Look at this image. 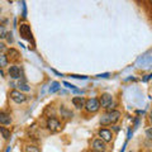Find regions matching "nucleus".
I'll use <instances>...</instances> for the list:
<instances>
[{
  "label": "nucleus",
  "instance_id": "1",
  "mask_svg": "<svg viewBox=\"0 0 152 152\" xmlns=\"http://www.w3.org/2000/svg\"><path fill=\"white\" fill-rule=\"evenodd\" d=\"M121 118V113L118 110H113V112H109L107 114H104L100 119V123L103 126H110V124H114L119 121Z\"/></svg>",
  "mask_w": 152,
  "mask_h": 152
},
{
  "label": "nucleus",
  "instance_id": "2",
  "mask_svg": "<svg viewBox=\"0 0 152 152\" xmlns=\"http://www.w3.org/2000/svg\"><path fill=\"white\" fill-rule=\"evenodd\" d=\"M85 108H86V110L90 112V113H95L99 110V108H100V104H99V100L95 98H91V99H88L86 102H85Z\"/></svg>",
  "mask_w": 152,
  "mask_h": 152
},
{
  "label": "nucleus",
  "instance_id": "3",
  "mask_svg": "<svg viewBox=\"0 0 152 152\" xmlns=\"http://www.w3.org/2000/svg\"><path fill=\"white\" fill-rule=\"evenodd\" d=\"M19 33H20V37L24 38L27 41H32L33 42V36H32V31H31V27L28 24H20L19 27Z\"/></svg>",
  "mask_w": 152,
  "mask_h": 152
},
{
  "label": "nucleus",
  "instance_id": "4",
  "mask_svg": "<svg viewBox=\"0 0 152 152\" xmlns=\"http://www.w3.org/2000/svg\"><path fill=\"white\" fill-rule=\"evenodd\" d=\"M99 104H100V107H103V108H110L113 104V96L108 93L103 94L100 96V100H99Z\"/></svg>",
  "mask_w": 152,
  "mask_h": 152
},
{
  "label": "nucleus",
  "instance_id": "5",
  "mask_svg": "<svg viewBox=\"0 0 152 152\" xmlns=\"http://www.w3.org/2000/svg\"><path fill=\"white\" fill-rule=\"evenodd\" d=\"M10 98H12L13 102H15L18 104L24 103L26 99H27L26 95L23 93H20V91H18V90H12V91H10Z\"/></svg>",
  "mask_w": 152,
  "mask_h": 152
},
{
  "label": "nucleus",
  "instance_id": "6",
  "mask_svg": "<svg viewBox=\"0 0 152 152\" xmlns=\"http://www.w3.org/2000/svg\"><path fill=\"white\" fill-rule=\"evenodd\" d=\"M47 128H48L51 132H57L61 129V123L58 119H56V118H50V119L47 121Z\"/></svg>",
  "mask_w": 152,
  "mask_h": 152
},
{
  "label": "nucleus",
  "instance_id": "7",
  "mask_svg": "<svg viewBox=\"0 0 152 152\" xmlns=\"http://www.w3.org/2000/svg\"><path fill=\"white\" fill-rule=\"evenodd\" d=\"M8 74L12 79H19L22 76V70L19 66H10V69L8 70Z\"/></svg>",
  "mask_w": 152,
  "mask_h": 152
},
{
  "label": "nucleus",
  "instance_id": "8",
  "mask_svg": "<svg viewBox=\"0 0 152 152\" xmlns=\"http://www.w3.org/2000/svg\"><path fill=\"white\" fill-rule=\"evenodd\" d=\"M107 148V146H105V142L102 141V140H95L93 142V150L95 152H104Z\"/></svg>",
  "mask_w": 152,
  "mask_h": 152
},
{
  "label": "nucleus",
  "instance_id": "9",
  "mask_svg": "<svg viewBox=\"0 0 152 152\" xmlns=\"http://www.w3.org/2000/svg\"><path fill=\"white\" fill-rule=\"evenodd\" d=\"M5 56H7L8 61L10 60V61H13V62H15V61H18L19 58H20V55H19V52H18L17 50H14V48L8 50V52H7Z\"/></svg>",
  "mask_w": 152,
  "mask_h": 152
},
{
  "label": "nucleus",
  "instance_id": "10",
  "mask_svg": "<svg viewBox=\"0 0 152 152\" xmlns=\"http://www.w3.org/2000/svg\"><path fill=\"white\" fill-rule=\"evenodd\" d=\"M99 136L102 137V141L104 142H110L112 138H113V134H112V132L109 131V129H100L99 131Z\"/></svg>",
  "mask_w": 152,
  "mask_h": 152
},
{
  "label": "nucleus",
  "instance_id": "11",
  "mask_svg": "<svg viewBox=\"0 0 152 152\" xmlns=\"http://www.w3.org/2000/svg\"><path fill=\"white\" fill-rule=\"evenodd\" d=\"M85 99L83 96H75L72 98V104H74V107H76L77 109H81L85 107Z\"/></svg>",
  "mask_w": 152,
  "mask_h": 152
},
{
  "label": "nucleus",
  "instance_id": "12",
  "mask_svg": "<svg viewBox=\"0 0 152 152\" xmlns=\"http://www.w3.org/2000/svg\"><path fill=\"white\" fill-rule=\"evenodd\" d=\"M10 123H12V118L8 113H4V112L0 113V124L7 126V124H10Z\"/></svg>",
  "mask_w": 152,
  "mask_h": 152
},
{
  "label": "nucleus",
  "instance_id": "13",
  "mask_svg": "<svg viewBox=\"0 0 152 152\" xmlns=\"http://www.w3.org/2000/svg\"><path fill=\"white\" fill-rule=\"evenodd\" d=\"M0 133H1V136H3L4 140H9V138H10V131H9L8 128L0 127Z\"/></svg>",
  "mask_w": 152,
  "mask_h": 152
},
{
  "label": "nucleus",
  "instance_id": "14",
  "mask_svg": "<svg viewBox=\"0 0 152 152\" xmlns=\"http://www.w3.org/2000/svg\"><path fill=\"white\" fill-rule=\"evenodd\" d=\"M8 58H7V56L5 55H0V67H7L8 66Z\"/></svg>",
  "mask_w": 152,
  "mask_h": 152
},
{
  "label": "nucleus",
  "instance_id": "15",
  "mask_svg": "<svg viewBox=\"0 0 152 152\" xmlns=\"http://www.w3.org/2000/svg\"><path fill=\"white\" fill-rule=\"evenodd\" d=\"M18 88L20 89V90H23V91H29V90H31V88L28 86V85L24 81H19L18 83Z\"/></svg>",
  "mask_w": 152,
  "mask_h": 152
},
{
  "label": "nucleus",
  "instance_id": "16",
  "mask_svg": "<svg viewBox=\"0 0 152 152\" xmlns=\"http://www.w3.org/2000/svg\"><path fill=\"white\" fill-rule=\"evenodd\" d=\"M7 29H5V27L4 26H0V39H4V38L7 37Z\"/></svg>",
  "mask_w": 152,
  "mask_h": 152
},
{
  "label": "nucleus",
  "instance_id": "17",
  "mask_svg": "<svg viewBox=\"0 0 152 152\" xmlns=\"http://www.w3.org/2000/svg\"><path fill=\"white\" fill-rule=\"evenodd\" d=\"M26 152H41V151L36 146H27L26 147Z\"/></svg>",
  "mask_w": 152,
  "mask_h": 152
},
{
  "label": "nucleus",
  "instance_id": "18",
  "mask_svg": "<svg viewBox=\"0 0 152 152\" xmlns=\"http://www.w3.org/2000/svg\"><path fill=\"white\" fill-rule=\"evenodd\" d=\"M58 89H60V84L57 83V81H55V83H52V88L50 89V93H55Z\"/></svg>",
  "mask_w": 152,
  "mask_h": 152
},
{
  "label": "nucleus",
  "instance_id": "19",
  "mask_svg": "<svg viewBox=\"0 0 152 152\" xmlns=\"http://www.w3.org/2000/svg\"><path fill=\"white\" fill-rule=\"evenodd\" d=\"M7 41H8V43H13V34H12V33H7Z\"/></svg>",
  "mask_w": 152,
  "mask_h": 152
},
{
  "label": "nucleus",
  "instance_id": "20",
  "mask_svg": "<svg viewBox=\"0 0 152 152\" xmlns=\"http://www.w3.org/2000/svg\"><path fill=\"white\" fill-rule=\"evenodd\" d=\"M7 50V47H5V45H4L3 43V42H0V55H1L3 53V52L4 51H5Z\"/></svg>",
  "mask_w": 152,
  "mask_h": 152
},
{
  "label": "nucleus",
  "instance_id": "21",
  "mask_svg": "<svg viewBox=\"0 0 152 152\" xmlns=\"http://www.w3.org/2000/svg\"><path fill=\"white\" fill-rule=\"evenodd\" d=\"M64 85H65V86H67V88H70V89H75V88H74V85H71V84H69V83H66V81L64 83Z\"/></svg>",
  "mask_w": 152,
  "mask_h": 152
},
{
  "label": "nucleus",
  "instance_id": "22",
  "mask_svg": "<svg viewBox=\"0 0 152 152\" xmlns=\"http://www.w3.org/2000/svg\"><path fill=\"white\" fill-rule=\"evenodd\" d=\"M146 133H147V137H148V138L151 140V138H152V137H151V129H148V131H147Z\"/></svg>",
  "mask_w": 152,
  "mask_h": 152
},
{
  "label": "nucleus",
  "instance_id": "23",
  "mask_svg": "<svg viewBox=\"0 0 152 152\" xmlns=\"http://www.w3.org/2000/svg\"><path fill=\"white\" fill-rule=\"evenodd\" d=\"M99 77H108L109 76V74H103V75H98Z\"/></svg>",
  "mask_w": 152,
  "mask_h": 152
}]
</instances>
